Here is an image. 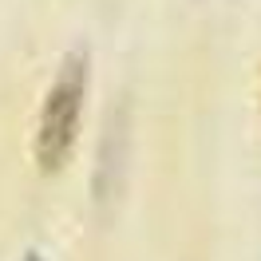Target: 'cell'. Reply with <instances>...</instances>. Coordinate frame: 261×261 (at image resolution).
Listing matches in <instances>:
<instances>
[{"label":"cell","instance_id":"obj_1","mask_svg":"<svg viewBox=\"0 0 261 261\" xmlns=\"http://www.w3.org/2000/svg\"><path fill=\"white\" fill-rule=\"evenodd\" d=\"M80 111H83V64L67 60L48 91L40 130H36V163L44 170H60L64 159L71 154L75 130H80Z\"/></svg>","mask_w":261,"mask_h":261}]
</instances>
